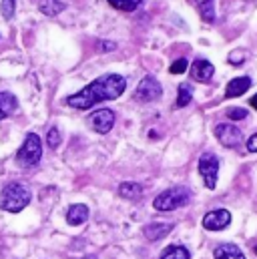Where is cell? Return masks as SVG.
<instances>
[{
	"label": "cell",
	"instance_id": "6da1fadb",
	"mask_svg": "<svg viewBox=\"0 0 257 259\" xmlns=\"http://www.w3.org/2000/svg\"><path fill=\"white\" fill-rule=\"evenodd\" d=\"M127 89V78L121 74H105L95 78L91 84H87L84 89H80L76 95L66 99V105L78 111H87L103 101H115L119 99Z\"/></svg>",
	"mask_w": 257,
	"mask_h": 259
},
{
	"label": "cell",
	"instance_id": "7a4b0ae2",
	"mask_svg": "<svg viewBox=\"0 0 257 259\" xmlns=\"http://www.w3.org/2000/svg\"><path fill=\"white\" fill-rule=\"evenodd\" d=\"M30 189L22 183H8L0 193V209L8 213H18L30 203Z\"/></svg>",
	"mask_w": 257,
	"mask_h": 259
},
{
	"label": "cell",
	"instance_id": "3957f363",
	"mask_svg": "<svg viewBox=\"0 0 257 259\" xmlns=\"http://www.w3.org/2000/svg\"><path fill=\"white\" fill-rule=\"evenodd\" d=\"M42 159V143H40V137L36 133H28L24 137V143L22 147L18 149L16 153V163L24 169H30V167H36Z\"/></svg>",
	"mask_w": 257,
	"mask_h": 259
},
{
	"label": "cell",
	"instance_id": "277c9868",
	"mask_svg": "<svg viewBox=\"0 0 257 259\" xmlns=\"http://www.w3.org/2000/svg\"><path fill=\"white\" fill-rule=\"evenodd\" d=\"M189 201H191V191L187 187H173V189H167L161 195H157L153 201V207L157 211H175V209L187 205Z\"/></svg>",
	"mask_w": 257,
	"mask_h": 259
},
{
	"label": "cell",
	"instance_id": "5b68a950",
	"mask_svg": "<svg viewBox=\"0 0 257 259\" xmlns=\"http://www.w3.org/2000/svg\"><path fill=\"white\" fill-rule=\"evenodd\" d=\"M161 97H163V87H161V82H159L155 76H151V74H147V76L139 82V87L135 89V101H139V103L159 101Z\"/></svg>",
	"mask_w": 257,
	"mask_h": 259
},
{
	"label": "cell",
	"instance_id": "8992f818",
	"mask_svg": "<svg viewBox=\"0 0 257 259\" xmlns=\"http://www.w3.org/2000/svg\"><path fill=\"white\" fill-rule=\"evenodd\" d=\"M199 173L207 189H215L219 175V159L213 153H203L199 157Z\"/></svg>",
	"mask_w": 257,
	"mask_h": 259
},
{
	"label": "cell",
	"instance_id": "52a82bcc",
	"mask_svg": "<svg viewBox=\"0 0 257 259\" xmlns=\"http://www.w3.org/2000/svg\"><path fill=\"white\" fill-rule=\"evenodd\" d=\"M215 137H217V141H219L223 147H227V149H233V147H237V145L243 141L241 131L237 129L235 125H231V123H219V125L215 127Z\"/></svg>",
	"mask_w": 257,
	"mask_h": 259
},
{
	"label": "cell",
	"instance_id": "ba28073f",
	"mask_svg": "<svg viewBox=\"0 0 257 259\" xmlns=\"http://www.w3.org/2000/svg\"><path fill=\"white\" fill-rule=\"evenodd\" d=\"M113 125H115V113L111 109L95 111L89 117V127L95 131V133H99V135L109 133V131L113 129Z\"/></svg>",
	"mask_w": 257,
	"mask_h": 259
},
{
	"label": "cell",
	"instance_id": "9c48e42d",
	"mask_svg": "<svg viewBox=\"0 0 257 259\" xmlns=\"http://www.w3.org/2000/svg\"><path fill=\"white\" fill-rule=\"evenodd\" d=\"M229 223H231V213L227 209H215V211H209L203 217V227L207 231H221Z\"/></svg>",
	"mask_w": 257,
	"mask_h": 259
},
{
	"label": "cell",
	"instance_id": "30bf717a",
	"mask_svg": "<svg viewBox=\"0 0 257 259\" xmlns=\"http://www.w3.org/2000/svg\"><path fill=\"white\" fill-rule=\"evenodd\" d=\"M171 231H173V223H165V221H153L143 227V235L149 241H159V239L167 237Z\"/></svg>",
	"mask_w": 257,
	"mask_h": 259
},
{
	"label": "cell",
	"instance_id": "8fae6325",
	"mask_svg": "<svg viewBox=\"0 0 257 259\" xmlns=\"http://www.w3.org/2000/svg\"><path fill=\"white\" fill-rule=\"evenodd\" d=\"M215 74V66L211 65L207 59H197L191 65V76L199 82H209Z\"/></svg>",
	"mask_w": 257,
	"mask_h": 259
},
{
	"label": "cell",
	"instance_id": "7c38bea8",
	"mask_svg": "<svg viewBox=\"0 0 257 259\" xmlns=\"http://www.w3.org/2000/svg\"><path fill=\"white\" fill-rule=\"evenodd\" d=\"M253 84V80L249 76H237L233 80L227 82V89H225V97L227 99H235V97H241L249 91V87Z\"/></svg>",
	"mask_w": 257,
	"mask_h": 259
},
{
	"label": "cell",
	"instance_id": "4fadbf2b",
	"mask_svg": "<svg viewBox=\"0 0 257 259\" xmlns=\"http://www.w3.org/2000/svg\"><path fill=\"white\" fill-rule=\"evenodd\" d=\"M89 219V207L87 205H82V203H76V205H70V209H68V213H66V221L70 223V225H82L84 221Z\"/></svg>",
	"mask_w": 257,
	"mask_h": 259
},
{
	"label": "cell",
	"instance_id": "5bb4252c",
	"mask_svg": "<svg viewBox=\"0 0 257 259\" xmlns=\"http://www.w3.org/2000/svg\"><path fill=\"white\" fill-rule=\"evenodd\" d=\"M18 109V101L14 95L10 93H0V121L10 117L14 111Z\"/></svg>",
	"mask_w": 257,
	"mask_h": 259
},
{
	"label": "cell",
	"instance_id": "9a60e30c",
	"mask_svg": "<svg viewBox=\"0 0 257 259\" xmlns=\"http://www.w3.org/2000/svg\"><path fill=\"white\" fill-rule=\"evenodd\" d=\"M215 259H245L243 251L233 243H221L215 249Z\"/></svg>",
	"mask_w": 257,
	"mask_h": 259
},
{
	"label": "cell",
	"instance_id": "2e32d148",
	"mask_svg": "<svg viewBox=\"0 0 257 259\" xmlns=\"http://www.w3.org/2000/svg\"><path fill=\"white\" fill-rule=\"evenodd\" d=\"M64 8H66V4L61 0H40V4H38V10L45 16H57V14L63 12Z\"/></svg>",
	"mask_w": 257,
	"mask_h": 259
},
{
	"label": "cell",
	"instance_id": "e0dca14e",
	"mask_svg": "<svg viewBox=\"0 0 257 259\" xmlns=\"http://www.w3.org/2000/svg\"><path fill=\"white\" fill-rule=\"evenodd\" d=\"M119 195L125 197V199L135 201V199H141V197H143V187H141L139 183H131V181H127V183H121Z\"/></svg>",
	"mask_w": 257,
	"mask_h": 259
},
{
	"label": "cell",
	"instance_id": "ac0fdd59",
	"mask_svg": "<svg viewBox=\"0 0 257 259\" xmlns=\"http://www.w3.org/2000/svg\"><path fill=\"white\" fill-rule=\"evenodd\" d=\"M159 259H191V253H189L187 247L171 245V247H167V249L161 253V257Z\"/></svg>",
	"mask_w": 257,
	"mask_h": 259
},
{
	"label": "cell",
	"instance_id": "d6986e66",
	"mask_svg": "<svg viewBox=\"0 0 257 259\" xmlns=\"http://www.w3.org/2000/svg\"><path fill=\"white\" fill-rule=\"evenodd\" d=\"M197 2V8L201 12V18L205 22H213L215 20V4L213 0H195Z\"/></svg>",
	"mask_w": 257,
	"mask_h": 259
},
{
	"label": "cell",
	"instance_id": "ffe728a7",
	"mask_svg": "<svg viewBox=\"0 0 257 259\" xmlns=\"http://www.w3.org/2000/svg\"><path fill=\"white\" fill-rule=\"evenodd\" d=\"M193 99V87L189 82H181L179 84V95H177V107H187Z\"/></svg>",
	"mask_w": 257,
	"mask_h": 259
},
{
	"label": "cell",
	"instance_id": "44dd1931",
	"mask_svg": "<svg viewBox=\"0 0 257 259\" xmlns=\"http://www.w3.org/2000/svg\"><path fill=\"white\" fill-rule=\"evenodd\" d=\"M113 8H117V10H123V12H133V10H137L139 6H141V2L143 0H107Z\"/></svg>",
	"mask_w": 257,
	"mask_h": 259
},
{
	"label": "cell",
	"instance_id": "7402d4cb",
	"mask_svg": "<svg viewBox=\"0 0 257 259\" xmlns=\"http://www.w3.org/2000/svg\"><path fill=\"white\" fill-rule=\"evenodd\" d=\"M14 8H16V0H2V4H0V12L4 18H12Z\"/></svg>",
	"mask_w": 257,
	"mask_h": 259
},
{
	"label": "cell",
	"instance_id": "603a6c76",
	"mask_svg": "<svg viewBox=\"0 0 257 259\" xmlns=\"http://www.w3.org/2000/svg\"><path fill=\"white\" fill-rule=\"evenodd\" d=\"M187 68H189V63H187V59H177L173 65L169 66V72H171V74H183Z\"/></svg>",
	"mask_w": 257,
	"mask_h": 259
},
{
	"label": "cell",
	"instance_id": "cb8c5ba5",
	"mask_svg": "<svg viewBox=\"0 0 257 259\" xmlns=\"http://www.w3.org/2000/svg\"><path fill=\"white\" fill-rule=\"evenodd\" d=\"M227 117H229L231 121H243V119L247 117V111L241 109V107H233V109L227 111Z\"/></svg>",
	"mask_w": 257,
	"mask_h": 259
},
{
	"label": "cell",
	"instance_id": "d4e9b609",
	"mask_svg": "<svg viewBox=\"0 0 257 259\" xmlns=\"http://www.w3.org/2000/svg\"><path fill=\"white\" fill-rule=\"evenodd\" d=\"M47 141H49V147H53V149H57V147L61 145V133H59V129H57V127H53V129L49 131Z\"/></svg>",
	"mask_w": 257,
	"mask_h": 259
},
{
	"label": "cell",
	"instance_id": "484cf974",
	"mask_svg": "<svg viewBox=\"0 0 257 259\" xmlns=\"http://www.w3.org/2000/svg\"><path fill=\"white\" fill-rule=\"evenodd\" d=\"M245 147H247V151H249V153H257V133H255V135H251V137L247 139Z\"/></svg>",
	"mask_w": 257,
	"mask_h": 259
},
{
	"label": "cell",
	"instance_id": "4316f807",
	"mask_svg": "<svg viewBox=\"0 0 257 259\" xmlns=\"http://www.w3.org/2000/svg\"><path fill=\"white\" fill-rule=\"evenodd\" d=\"M227 61H229V63H233V65H241V63H243V55H233V53H231Z\"/></svg>",
	"mask_w": 257,
	"mask_h": 259
},
{
	"label": "cell",
	"instance_id": "83f0119b",
	"mask_svg": "<svg viewBox=\"0 0 257 259\" xmlns=\"http://www.w3.org/2000/svg\"><path fill=\"white\" fill-rule=\"evenodd\" d=\"M101 49H103V53H105V49H109L107 53H111L115 49V42H101Z\"/></svg>",
	"mask_w": 257,
	"mask_h": 259
},
{
	"label": "cell",
	"instance_id": "f1b7e54d",
	"mask_svg": "<svg viewBox=\"0 0 257 259\" xmlns=\"http://www.w3.org/2000/svg\"><path fill=\"white\" fill-rule=\"evenodd\" d=\"M249 105H251V107H253V109L257 111V93L253 95V97H251V99H249Z\"/></svg>",
	"mask_w": 257,
	"mask_h": 259
},
{
	"label": "cell",
	"instance_id": "f546056e",
	"mask_svg": "<svg viewBox=\"0 0 257 259\" xmlns=\"http://www.w3.org/2000/svg\"><path fill=\"white\" fill-rule=\"evenodd\" d=\"M253 251H255V255H257V245H255V249H253Z\"/></svg>",
	"mask_w": 257,
	"mask_h": 259
}]
</instances>
